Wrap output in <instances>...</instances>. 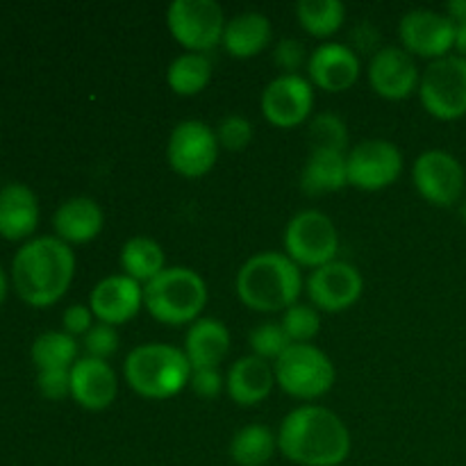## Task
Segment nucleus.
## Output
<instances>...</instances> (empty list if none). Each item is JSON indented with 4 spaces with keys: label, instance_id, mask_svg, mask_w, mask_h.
<instances>
[{
    "label": "nucleus",
    "instance_id": "nucleus-16",
    "mask_svg": "<svg viewBox=\"0 0 466 466\" xmlns=\"http://www.w3.org/2000/svg\"><path fill=\"white\" fill-rule=\"evenodd\" d=\"M369 85L380 98L405 100L419 91L421 73L417 59L399 46H385L376 50L367 68Z\"/></svg>",
    "mask_w": 466,
    "mask_h": 466
},
{
    "label": "nucleus",
    "instance_id": "nucleus-40",
    "mask_svg": "<svg viewBox=\"0 0 466 466\" xmlns=\"http://www.w3.org/2000/svg\"><path fill=\"white\" fill-rule=\"evenodd\" d=\"M446 16L460 25V23H466V0H453V3L446 5Z\"/></svg>",
    "mask_w": 466,
    "mask_h": 466
},
{
    "label": "nucleus",
    "instance_id": "nucleus-31",
    "mask_svg": "<svg viewBox=\"0 0 466 466\" xmlns=\"http://www.w3.org/2000/svg\"><path fill=\"white\" fill-rule=\"evenodd\" d=\"M309 150H341L346 153L349 146V127L341 116L332 112L317 114L308 127Z\"/></svg>",
    "mask_w": 466,
    "mask_h": 466
},
{
    "label": "nucleus",
    "instance_id": "nucleus-28",
    "mask_svg": "<svg viewBox=\"0 0 466 466\" xmlns=\"http://www.w3.org/2000/svg\"><path fill=\"white\" fill-rule=\"evenodd\" d=\"M212 59L205 53L177 55L167 68V82L173 94L198 96L212 80Z\"/></svg>",
    "mask_w": 466,
    "mask_h": 466
},
{
    "label": "nucleus",
    "instance_id": "nucleus-25",
    "mask_svg": "<svg viewBox=\"0 0 466 466\" xmlns=\"http://www.w3.org/2000/svg\"><path fill=\"white\" fill-rule=\"evenodd\" d=\"M349 185V164L341 150H309L300 173V187L305 194H335Z\"/></svg>",
    "mask_w": 466,
    "mask_h": 466
},
{
    "label": "nucleus",
    "instance_id": "nucleus-4",
    "mask_svg": "<svg viewBox=\"0 0 466 466\" xmlns=\"http://www.w3.org/2000/svg\"><path fill=\"white\" fill-rule=\"evenodd\" d=\"M126 382L148 400H168L189 387L191 369L185 350L173 344H141L127 353L123 364Z\"/></svg>",
    "mask_w": 466,
    "mask_h": 466
},
{
    "label": "nucleus",
    "instance_id": "nucleus-13",
    "mask_svg": "<svg viewBox=\"0 0 466 466\" xmlns=\"http://www.w3.org/2000/svg\"><path fill=\"white\" fill-rule=\"evenodd\" d=\"M414 189L435 208H453L464 194V168L446 150H426L412 167Z\"/></svg>",
    "mask_w": 466,
    "mask_h": 466
},
{
    "label": "nucleus",
    "instance_id": "nucleus-17",
    "mask_svg": "<svg viewBox=\"0 0 466 466\" xmlns=\"http://www.w3.org/2000/svg\"><path fill=\"white\" fill-rule=\"evenodd\" d=\"M89 308L98 323H107L114 328L123 326L132 321L144 308V285L123 273L103 278L91 291Z\"/></svg>",
    "mask_w": 466,
    "mask_h": 466
},
{
    "label": "nucleus",
    "instance_id": "nucleus-11",
    "mask_svg": "<svg viewBox=\"0 0 466 466\" xmlns=\"http://www.w3.org/2000/svg\"><path fill=\"white\" fill-rule=\"evenodd\" d=\"M349 185L362 191H380L403 173V153L387 139H367L346 153Z\"/></svg>",
    "mask_w": 466,
    "mask_h": 466
},
{
    "label": "nucleus",
    "instance_id": "nucleus-29",
    "mask_svg": "<svg viewBox=\"0 0 466 466\" xmlns=\"http://www.w3.org/2000/svg\"><path fill=\"white\" fill-rule=\"evenodd\" d=\"M296 18L308 35L330 39L344 25L346 7L339 0H300L296 5Z\"/></svg>",
    "mask_w": 466,
    "mask_h": 466
},
{
    "label": "nucleus",
    "instance_id": "nucleus-14",
    "mask_svg": "<svg viewBox=\"0 0 466 466\" xmlns=\"http://www.w3.org/2000/svg\"><path fill=\"white\" fill-rule=\"evenodd\" d=\"M400 48L412 57L441 59L455 48V23L446 12L412 9L399 21Z\"/></svg>",
    "mask_w": 466,
    "mask_h": 466
},
{
    "label": "nucleus",
    "instance_id": "nucleus-43",
    "mask_svg": "<svg viewBox=\"0 0 466 466\" xmlns=\"http://www.w3.org/2000/svg\"><path fill=\"white\" fill-rule=\"evenodd\" d=\"M460 214H462V221L466 223V200L462 203V208H460Z\"/></svg>",
    "mask_w": 466,
    "mask_h": 466
},
{
    "label": "nucleus",
    "instance_id": "nucleus-26",
    "mask_svg": "<svg viewBox=\"0 0 466 466\" xmlns=\"http://www.w3.org/2000/svg\"><path fill=\"white\" fill-rule=\"evenodd\" d=\"M118 264H121L123 276L132 278L139 285H148L167 268V255H164L162 244L155 241L153 237L137 235L123 244Z\"/></svg>",
    "mask_w": 466,
    "mask_h": 466
},
{
    "label": "nucleus",
    "instance_id": "nucleus-6",
    "mask_svg": "<svg viewBox=\"0 0 466 466\" xmlns=\"http://www.w3.org/2000/svg\"><path fill=\"white\" fill-rule=\"evenodd\" d=\"M276 385L300 400H317L335 385V364L314 344H291L273 362Z\"/></svg>",
    "mask_w": 466,
    "mask_h": 466
},
{
    "label": "nucleus",
    "instance_id": "nucleus-1",
    "mask_svg": "<svg viewBox=\"0 0 466 466\" xmlns=\"http://www.w3.org/2000/svg\"><path fill=\"white\" fill-rule=\"evenodd\" d=\"M350 446L346 423L323 405L291 410L278 431V451L300 466H339L349 460Z\"/></svg>",
    "mask_w": 466,
    "mask_h": 466
},
{
    "label": "nucleus",
    "instance_id": "nucleus-37",
    "mask_svg": "<svg viewBox=\"0 0 466 466\" xmlns=\"http://www.w3.org/2000/svg\"><path fill=\"white\" fill-rule=\"evenodd\" d=\"M36 387L48 400H62L71 396V369H53V371H39Z\"/></svg>",
    "mask_w": 466,
    "mask_h": 466
},
{
    "label": "nucleus",
    "instance_id": "nucleus-12",
    "mask_svg": "<svg viewBox=\"0 0 466 466\" xmlns=\"http://www.w3.org/2000/svg\"><path fill=\"white\" fill-rule=\"evenodd\" d=\"M259 107L271 126L282 130L303 126L314 109L312 82L300 73H280L264 86Z\"/></svg>",
    "mask_w": 466,
    "mask_h": 466
},
{
    "label": "nucleus",
    "instance_id": "nucleus-41",
    "mask_svg": "<svg viewBox=\"0 0 466 466\" xmlns=\"http://www.w3.org/2000/svg\"><path fill=\"white\" fill-rule=\"evenodd\" d=\"M455 50L460 57H466V23L455 25Z\"/></svg>",
    "mask_w": 466,
    "mask_h": 466
},
{
    "label": "nucleus",
    "instance_id": "nucleus-15",
    "mask_svg": "<svg viewBox=\"0 0 466 466\" xmlns=\"http://www.w3.org/2000/svg\"><path fill=\"white\" fill-rule=\"evenodd\" d=\"M308 299L319 312L339 314L353 308L364 291L362 273L350 262H335L319 267L308 278Z\"/></svg>",
    "mask_w": 466,
    "mask_h": 466
},
{
    "label": "nucleus",
    "instance_id": "nucleus-33",
    "mask_svg": "<svg viewBox=\"0 0 466 466\" xmlns=\"http://www.w3.org/2000/svg\"><path fill=\"white\" fill-rule=\"evenodd\" d=\"M248 346L255 358H262L267 362H276L282 353L291 346V339L287 337L285 328L280 321H267L255 328L248 335Z\"/></svg>",
    "mask_w": 466,
    "mask_h": 466
},
{
    "label": "nucleus",
    "instance_id": "nucleus-24",
    "mask_svg": "<svg viewBox=\"0 0 466 466\" xmlns=\"http://www.w3.org/2000/svg\"><path fill=\"white\" fill-rule=\"evenodd\" d=\"M39 226V200L25 185L0 189V237L18 241L30 237Z\"/></svg>",
    "mask_w": 466,
    "mask_h": 466
},
{
    "label": "nucleus",
    "instance_id": "nucleus-38",
    "mask_svg": "<svg viewBox=\"0 0 466 466\" xmlns=\"http://www.w3.org/2000/svg\"><path fill=\"white\" fill-rule=\"evenodd\" d=\"M189 387L200 399H217L226 390V378L221 376L218 369H200V371L191 373Z\"/></svg>",
    "mask_w": 466,
    "mask_h": 466
},
{
    "label": "nucleus",
    "instance_id": "nucleus-27",
    "mask_svg": "<svg viewBox=\"0 0 466 466\" xmlns=\"http://www.w3.org/2000/svg\"><path fill=\"white\" fill-rule=\"evenodd\" d=\"M278 449V435L262 423H248L235 432L230 441V458L239 466H264L271 462Z\"/></svg>",
    "mask_w": 466,
    "mask_h": 466
},
{
    "label": "nucleus",
    "instance_id": "nucleus-39",
    "mask_svg": "<svg viewBox=\"0 0 466 466\" xmlns=\"http://www.w3.org/2000/svg\"><path fill=\"white\" fill-rule=\"evenodd\" d=\"M94 312H91L89 305H71V308H66V312H64L62 317V326H64V332L71 337H85L86 332L91 330V328L96 326L94 323Z\"/></svg>",
    "mask_w": 466,
    "mask_h": 466
},
{
    "label": "nucleus",
    "instance_id": "nucleus-2",
    "mask_svg": "<svg viewBox=\"0 0 466 466\" xmlns=\"http://www.w3.org/2000/svg\"><path fill=\"white\" fill-rule=\"evenodd\" d=\"M76 255L57 237H36L18 248L12 264V282L21 300L32 308L55 305L71 287Z\"/></svg>",
    "mask_w": 466,
    "mask_h": 466
},
{
    "label": "nucleus",
    "instance_id": "nucleus-32",
    "mask_svg": "<svg viewBox=\"0 0 466 466\" xmlns=\"http://www.w3.org/2000/svg\"><path fill=\"white\" fill-rule=\"evenodd\" d=\"M280 323L291 344H312L321 330V312L312 303H296L282 312Z\"/></svg>",
    "mask_w": 466,
    "mask_h": 466
},
{
    "label": "nucleus",
    "instance_id": "nucleus-3",
    "mask_svg": "<svg viewBox=\"0 0 466 466\" xmlns=\"http://www.w3.org/2000/svg\"><path fill=\"white\" fill-rule=\"evenodd\" d=\"M303 273L285 253L264 250L253 255L237 271L235 289L241 303L259 314L285 312L299 303L303 291Z\"/></svg>",
    "mask_w": 466,
    "mask_h": 466
},
{
    "label": "nucleus",
    "instance_id": "nucleus-42",
    "mask_svg": "<svg viewBox=\"0 0 466 466\" xmlns=\"http://www.w3.org/2000/svg\"><path fill=\"white\" fill-rule=\"evenodd\" d=\"M5 296H7V278H5L3 267H0V305H3Z\"/></svg>",
    "mask_w": 466,
    "mask_h": 466
},
{
    "label": "nucleus",
    "instance_id": "nucleus-9",
    "mask_svg": "<svg viewBox=\"0 0 466 466\" xmlns=\"http://www.w3.org/2000/svg\"><path fill=\"white\" fill-rule=\"evenodd\" d=\"M226 14L214 0H173L167 9V25L187 53H205L223 41Z\"/></svg>",
    "mask_w": 466,
    "mask_h": 466
},
{
    "label": "nucleus",
    "instance_id": "nucleus-21",
    "mask_svg": "<svg viewBox=\"0 0 466 466\" xmlns=\"http://www.w3.org/2000/svg\"><path fill=\"white\" fill-rule=\"evenodd\" d=\"M273 387H276L273 364L255 355L237 360L226 376L228 396L241 408H255L267 400Z\"/></svg>",
    "mask_w": 466,
    "mask_h": 466
},
{
    "label": "nucleus",
    "instance_id": "nucleus-7",
    "mask_svg": "<svg viewBox=\"0 0 466 466\" xmlns=\"http://www.w3.org/2000/svg\"><path fill=\"white\" fill-rule=\"evenodd\" d=\"M285 255L299 267L319 268L335 262L339 253V232L321 209H303L289 218L282 235Z\"/></svg>",
    "mask_w": 466,
    "mask_h": 466
},
{
    "label": "nucleus",
    "instance_id": "nucleus-35",
    "mask_svg": "<svg viewBox=\"0 0 466 466\" xmlns=\"http://www.w3.org/2000/svg\"><path fill=\"white\" fill-rule=\"evenodd\" d=\"M118 332L114 326H107V323H96L89 332L85 335V350L86 358L105 360L107 362L114 353L118 350Z\"/></svg>",
    "mask_w": 466,
    "mask_h": 466
},
{
    "label": "nucleus",
    "instance_id": "nucleus-19",
    "mask_svg": "<svg viewBox=\"0 0 466 466\" xmlns=\"http://www.w3.org/2000/svg\"><path fill=\"white\" fill-rule=\"evenodd\" d=\"M118 380L105 360L80 358L71 367V399L89 412H103L116 400Z\"/></svg>",
    "mask_w": 466,
    "mask_h": 466
},
{
    "label": "nucleus",
    "instance_id": "nucleus-18",
    "mask_svg": "<svg viewBox=\"0 0 466 466\" xmlns=\"http://www.w3.org/2000/svg\"><path fill=\"white\" fill-rule=\"evenodd\" d=\"M360 77V55L350 46L339 41H326L312 50L308 59V80L312 86L328 91V94H341L350 89Z\"/></svg>",
    "mask_w": 466,
    "mask_h": 466
},
{
    "label": "nucleus",
    "instance_id": "nucleus-34",
    "mask_svg": "<svg viewBox=\"0 0 466 466\" xmlns=\"http://www.w3.org/2000/svg\"><path fill=\"white\" fill-rule=\"evenodd\" d=\"M217 139L223 150L239 153L253 141V123L239 114H230V116L221 118V123L217 126Z\"/></svg>",
    "mask_w": 466,
    "mask_h": 466
},
{
    "label": "nucleus",
    "instance_id": "nucleus-10",
    "mask_svg": "<svg viewBox=\"0 0 466 466\" xmlns=\"http://www.w3.org/2000/svg\"><path fill=\"white\" fill-rule=\"evenodd\" d=\"M221 146L217 130L198 118L180 121L168 135L167 159L173 171L182 177H203L217 164Z\"/></svg>",
    "mask_w": 466,
    "mask_h": 466
},
{
    "label": "nucleus",
    "instance_id": "nucleus-30",
    "mask_svg": "<svg viewBox=\"0 0 466 466\" xmlns=\"http://www.w3.org/2000/svg\"><path fill=\"white\" fill-rule=\"evenodd\" d=\"M77 341L66 332L50 330L44 332L32 344V362L39 371H53V369H71L77 362Z\"/></svg>",
    "mask_w": 466,
    "mask_h": 466
},
{
    "label": "nucleus",
    "instance_id": "nucleus-20",
    "mask_svg": "<svg viewBox=\"0 0 466 466\" xmlns=\"http://www.w3.org/2000/svg\"><path fill=\"white\" fill-rule=\"evenodd\" d=\"M55 235L68 246L89 244L103 232V208L89 196H76L64 200L53 217Z\"/></svg>",
    "mask_w": 466,
    "mask_h": 466
},
{
    "label": "nucleus",
    "instance_id": "nucleus-36",
    "mask_svg": "<svg viewBox=\"0 0 466 466\" xmlns=\"http://www.w3.org/2000/svg\"><path fill=\"white\" fill-rule=\"evenodd\" d=\"M308 53L299 39H282L273 48V62L282 73H299L300 68L308 66Z\"/></svg>",
    "mask_w": 466,
    "mask_h": 466
},
{
    "label": "nucleus",
    "instance_id": "nucleus-5",
    "mask_svg": "<svg viewBox=\"0 0 466 466\" xmlns=\"http://www.w3.org/2000/svg\"><path fill=\"white\" fill-rule=\"evenodd\" d=\"M208 305V285L189 267H167L144 285V308L164 326H191Z\"/></svg>",
    "mask_w": 466,
    "mask_h": 466
},
{
    "label": "nucleus",
    "instance_id": "nucleus-23",
    "mask_svg": "<svg viewBox=\"0 0 466 466\" xmlns=\"http://www.w3.org/2000/svg\"><path fill=\"white\" fill-rule=\"evenodd\" d=\"M273 36L271 21L262 12H241L226 23L221 46L235 59L258 57L268 48Z\"/></svg>",
    "mask_w": 466,
    "mask_h": 466
},
{
    "label": "nucleus",
    "instance_id": "nucleus-8",
    "mask_svg": "<svg viewBox=\"0 0 466 466\" xmlns=\"http://www.w3.org/2000/svg\"><path fill=\"white\" fill-rule=\"evenodd\" d=\"M419 100L440 121L462 118L466 114V57L446 55L428 64L419 82Z\"/></svg>",
    "mask_w": 466,
    "mask_h": 466
},
{
    "label": "nucleus",
    "instance_id": "nucleus-22",
    "mask_svg": "<svg viewBox=\"0 0 466 466\" xmlns=\"http://www.w3.org/2000/svg\"><path fill=\"white\" fill-rule=\"evenodd\" d=\"M185 355L191 369H218V364L230 353V330L223 321L209 317H200L187 330Z\"/></svg>",
    "mask_w": 466,
    "mask_h": 466
}]
</instances>
